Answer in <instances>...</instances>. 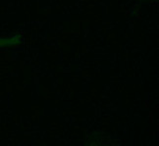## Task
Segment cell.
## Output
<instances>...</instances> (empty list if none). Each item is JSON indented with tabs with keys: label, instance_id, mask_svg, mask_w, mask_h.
Returning <instances> with one entry per match:
<instances>
[{
	"label": "cell",
	"instance_id": "obj_1",
	"mask_svg": "<svg viewBox=\"0 0 159 146\" xmlns=\"http://www.w3.org/2000/svg\"><path fill=\"white\" fill-rule=\"evenodd\" d=\"M23 43V34L15 33L7 36H0V49L18 47Z\"/></svg>",
	"mask_w": 159,
	"mask_h": 146
},
{
	"label": "cell",
	"instance_id": "obj_2",
	"mask_svg": "<svg viewBox=\"0 0 159 146\" xmlns=\"http://www.w3.org/2000/svg\"><path fill=\"white\" fill-rule=\"evenodd\" d=\"M143 1H157V0H143Z\"/></svg>",
	"mask_w": 159,
	"mask_h": 146
}]
</instances>
